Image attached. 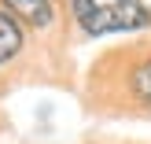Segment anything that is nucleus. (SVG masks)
Returning a JSON list of instances; mask_svg holds the SVG:
<instances>
[{
    "instance_id": "obj_1",
    "label": "nucleus",
    "mask_w": 151,
    "mask_h": 144,
    "mask_svg": "<svg viewBox=\"0 0 151 144\" xmlns=\"http://www.w3.org/2000/svg\"><path fill=\"white\" fill-rule=\"evenodd\" d=\"M70 11L85 33H122L151 26V11L140 0H70Z\"/></svg>"
},
{
    "instance_id": "obj_2",
    "label": "nucleus",
    "mask_w": 151,
    "mask_h": 144,
    "mask_svg": "<svg viewBox=\"0 0 151 144\" xmlns=\"http://www.w3.org/2000/svg\"><path fill=\"white\" fill-rule=\"evenodd\" d=\"M4 7L11 11V19L37 26V30H44L52 22V0H4Z\"/></svg>"
},
{
    "instance_id": "obj_3",
    "label": "nucleus",
    "mask_w": 151,
    "mask_h": 144,
    "mask_svg": "<svg viewBox=\"0 0 151 144\" xmlns=\"http://www.w3.org/2000/svg\"><path fill=\"white\" fill-rule=\"evenodd\" d=\"M129 93L137 96L144 107H151V56H144V59L133 63V70H129Z\"/></svg>"
},
{
    "instance_id": "obj_4",
    "label": "nucleus",
    "mask_w": 151,
    "mask_h": 144,
    "mask_svg": "<svg viewBox=\"0 0 151 144\" xmlns=\"http://www.w3.org/2000/svg\"><path fill=\"white\" fill-rule=\"evenodd\" d=\"M19 48H22V30H19V22H15L7 11H0V63H7Z\"/></svg>"
}]
</instances>
